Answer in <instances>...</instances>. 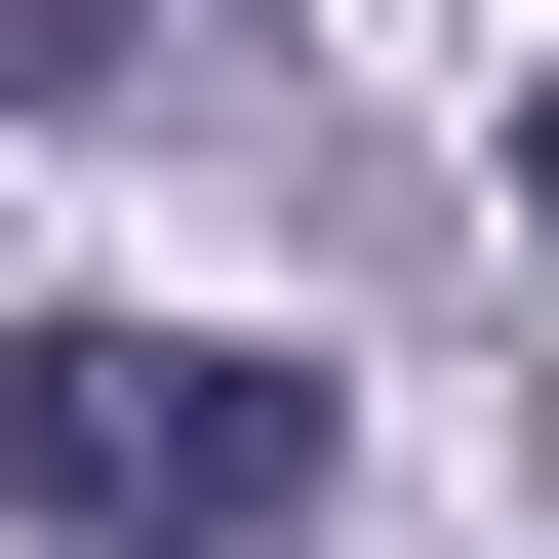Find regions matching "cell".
<instances>
[{"mask_svg":"<svg viewBox=\"0 0 559 559\" xmlns=\"http://www.w3.org/2000/svg\"><path fill=\"white\" fill-rule=\"evenodd\" d=\"M520 200H559V81H520Z\"/></svg>","mask_w":559,"mask_h":559,"instance_id":"obj_2","label":"cell"},{"mask_svg":"<svg viewBox=\"0 0 559 559\" xmlns=\"http://www.w3.org/2000/svg\"><path fill=\"white\" fill-rule=\"evenodd\" d=\"M320 479H360V400L280 360V320H40L0 360V520L40 559H280Z\"/></svg>","mask_w":559,"mask_h":559,"instance_id":"obj_1","label":"cell"}]
</instances>
